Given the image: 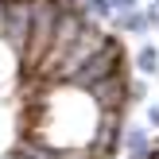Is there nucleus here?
I'll use <instances>...</instances> for the list:
<instances>
[{
    "label": "nucleus",
    "instance_id": "1",
    "mask_svg": "<svg viewBox=\"0 0 159 159\" xmlns=\"http://www.w3.org/2000/svg\"><path fill=\"white\" fill-rule=\"evenodd\" d=\"M124 66H128V58H124V47H120V39H109V47L101 54H93L89 62H85L82 70H78L74 78H70L66 85H78V89H85L89 93L93 85H101V82H109V78H120L124 74Z\"/></svg>",
    "mask_w": 159,
    "mask_h": 159
},
{
    "label": "nucleus",
    "instance_id": "2",
    "mask_svg": "<svg viewBox=\"0 0 159 159\" xmlns=\"http://www.w3.org/2000/svg\"><path fill=\"white\" fill-rule=\"evenodd\" d=\"M124 116L128 113H101V124L89 140L93 159H116V152L124 148Z\"/></svg>",
    "mask_w": 159,
    "mask_h": 159
},
{
    "label": "nucleus",
    "instance_id": "3",
    "mask_svg": "<svg viewBox=\"0 0 159 159\" xmlns=\"http://www.w3.org/2000/svg\"><path fill=\"white\" fill-rule=\"evenodd\" d=\"M124 155L128 159H148L152 155V136H148V128H140V124L124 128Z\"/></svg>",
    "mask_w": 159,
    "mask_h": 159
},
{
    "label": "nucleus",
    "instance_id": "4",
    "mask_svg": "<svg viewBox=\"0 0 159 159\" xmlns=\"http://www.w3.org/2000/svg\"><path fill=\"white\" fill-rule=\"evenodd\" d=\"M113 27H116V35H140V31H148V16H144V8L120 12V16H113Z\"/></svg>",
    "mask_w": 159,
    "mask_h": 159
},
{
    "label": "nucleus",
    "instance_id": "5",
    "mask_svg": "<svg viewBox=\"0 0 159 159\" xmlns=\"http://www.w3.org/2000/svg\"><path fill=\"white\" fill-rule=\"evenodd\" d=\"M136 70H140L144 78H155V74H159V51H155L152 43H144V47L136 51Z\"/></svg>",
    "mask_w": 159,
    "mask_h": 159
},
{
    "label": "nucleus",
    "instance_id": "6",
    "mask_svg": "<svg viewBox=\"0 0 159 159\" xmlns=\"http://www.w3.org/2000/svg\"><path fill=\"white\" fill-rule=\"evenodd\" d=\"M82 8H85V16H93V20H109V16H116L113 0H82Z\"/></svg>",
    "mask_w": 159,
    "mask_h": 159
},
{
    "label": "nucleus",
    "instance_id": "7",
    "mask_svg": "<svg viewBox=\"0 0 159 159\" xmlns=\"http://www.w3.org/2000/svg\"><path fill=\"white\" fill-rule=\"evenodd\" d=\"M113 8H116V16H120V12H136L140 0H113Z\"/></svg>",
    "mask_w": 159,
    "mask_h": 159
},
{
    "label": "nucleus",
    "instance_id": "8",
    "mask_svg": "<svg viewBox=\"0 0 159 159\" xmlns=\"http://www.w3.org/2000/svg\"><path fill=\"white\" fill-rule=\"evenodd\" d=\"M144 16H148V27H159V4H152V8H144Z\"/></svg>",
    "mask_w": 159,
    "mask_h": 159
},
{
    "label": "nucleus",
    "instance_id": "9",
    "mask_svg": "<svg viewBox=\"0 0 159 159\" xmlns=\"http://www.w3.org/2000/svg\"><path fill=\"white\" fill-rule=\"evenodd\" d=\"M148 124L159 128V101H155V105H148Z\"/></svg>",
    "mask_w": 159,
    "mask_h": 159
},
{
    "label": "nucleus",
    "instance_id": "10",
    "mask_svg": "<svg viewBox=\"0 0 159 159\" xmlns=\"http://www.w3.org/2000/svg\"><path fill=\"white\" fill-rule=\"evenodd\" d=\"M144 93H148L144 82H132V101H144Z\"/></svg>",
    "mask_w": 159,
    "mask_h": 159
},
{
    "label": "nucleus",
    "instance_id": "11",
    "mask_svg": "<svg viewBox=\"0 0 159 159\" xmlns=\"http://www.w3.org/2000/svg\"><path fill=\"white\" fill-rule=\"evenodd\" d=\"M148 159H159V148H152V155H148Z\"/></svg>",
    "mask_w": 159,
    "mask_h": 159
}]
</instances>
